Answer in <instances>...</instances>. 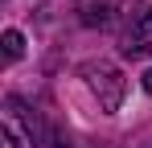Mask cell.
<instances>
[{
  "mask_svg": "<svg viewBox=\"0 0 152 148\" xmlns=\"http://www.w3.org/2000/svg\"><path fill=\"white\" fill-rule=\"evenodd\" d=\"M82 78H86V86L95 91L103 111H119V103H124V95H127V82H124V74L115 70L111 62H86V66H82Z\"/></svg>",
  "mask_w": 152,
  "mask_h": 148,
  "instance_id": "1",
  "label": "cell"
},
{
  "mask_svg": "<svg viewBox=\"0 0 152 148\" xmlns=\"http://www.w3.org/2000/svg\"><path fill=\"white\" fill-rule=\"evenodd\" d=\"M124 53L127 58L152 53V8H144V12L136 17V25H132V33H127V41H124Z\"/></svg>",
  "mask_w": 152,
  "mask_h": 148,
  "instance_id": "2",
  "label": "cell"
},
{
  "mask_svg": "<svg viewBox=\"0 0 152 148\" xmlns=\"http://www.w3.org/2000/svg\"><path fill=\"white\" fill-rule=\"evenodd\" d=\"M124 0H78V12H82V25H111V17L119 12Z\"/></svg>",
  "mask_w": 152,
  "mask_h": 148,
  "instance_id": "3",
  "label": "cell"
},
{
  "mask_svg": "<svg viewBox=\"0 0 152 148\" xmlns=\"http://www.w3.org/2000/svg\"><path fill=\"white\" fill-rule=\"evenodd\" d=\"M21 53H25V37H21L17 29H8V33H4V58H8V62H17Z\"/></svg>",
  "mask_w": 152,
  "mask_h": 148,
  "instance_id": "4",
  "label": "cell"
},
{
  "mask_svg": "<svg viewBox=\"0 0 152 148\" xmlns=\"http://www.w3.org/2000/svg\"><path fill=\"white\" fill-rule=\"evenodd\" d=\"M4 148H17V136H12V127H4Z\"/></svg>",
  "mask_w": 152,
  "mask_h": 148,
  "instance_id": "5",
  "label": "cell"
},
{
  "mask_svg": "<svg viewBox=\"0 0 152 148\" xmlns=\"http://www.w3.org/2000/svg\"><path fill=\"white\" fill-rule=\"evenodd\" d=\"M144 91L152 95V70H144Z\"/></svg>",
  "mask_w": 152,
  "mask_h": 148,
  "instance_id": "6",
  "label": "cell"
}]
</instances>
